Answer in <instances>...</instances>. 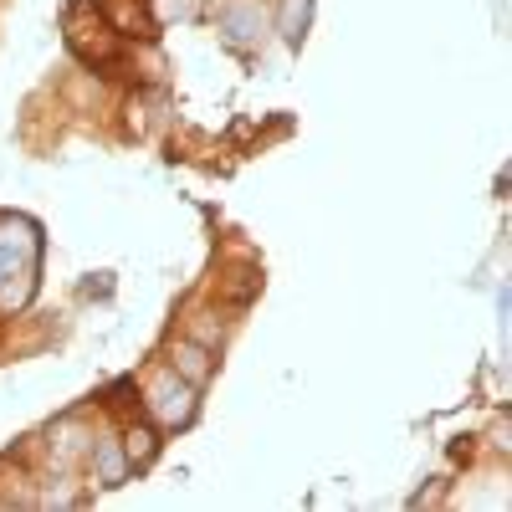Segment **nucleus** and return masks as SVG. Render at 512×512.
<instances>
[{"label":"nucleus","mask_w":512,"mask_h":512,"mask_svg":"<svg viewBox=\"0 0 512 512\" xmlns=\"http://www.w3.org/2000/svg\"><path fill=\"white\" fill-rule=\"evenodd\" d=\"M41 236L21 216H0V308H21L36 282Z\"/></svg>","instance_id":"1"},{"label":"nucleus","mask_w":512,"mask_h":512,"mask_svg":"<svg viewBox=\"0 0 512 512\" xmlns=\"http://www.w3.org/2000/svg\"><path fill=\"white\" fill-rule=\"evenodd\" d=\"M149 415H154L159 425H185V420L195 415V384L180 379L175 369L154 374V379H149Z\"/></svg>","instance_id":"2"},{"label":"nucleus","mask_w":512,"mask_h":512,"mask_svg":"<svg viewBox=\"0 0 512 512\" xmlns=\"http://www.w3.org/2000/svg\"><path fill=\"white\" fill-rule=\"evenodd\" d=\"M262 31H267V16H262V6H251V0H241V6H231L226 16H221V36H226V47H256L262 41Z\"/></svg>","instance_id":"3"},{"label":"nucleus","mask_w":512,"mask_h":512,"mask_svg":"<svg viewBox=\"0 0 512 512\" xmlns=\"http://www.w3.org/2000/svg\"><path fill=\"white\" fill-rule=\"evenodd\" d=\"M67 36H72V47L88 57V62H108V57L118 52V36H113L103 21H93V16H77Z\"/></svg>","instance_id":"4"},{"label":"nucleus","mask_w":512,"mask_h":512,"mask_svg":"<svg viewBox=\"0 0 512 512\" xmlns=\"http://www.w3.org/2000/svg\"><path fill=\"white\" fill-rule=\"evenodd\" d=\"M88 461H93V477H98L103 487H123V477H128V456H123L118 436H98V441L88 446Z\"/></svg>","instance_id":"5"},{"label":"nucleus","mask_w":512,"mask_h":512,"mask_svg":"<svg viewBox=\"0 0 512 512\" xmlns=\"http://www.w3.org/2000/svg\"><path fill=\"white\" fill-rule=\"evenodd\" d=\"M169 359H175L169 369H175L180 379H190L195 390H200V384H205L210 374H216V359H210V349H205V344H195V338H180V344L169 349Z\"/></svg>","instance_id":"6"},{"label":"nucleus","mask_w":512,"mask_h":512,"mask_svg":"<svg viewBox=\"0 0 512 512\" xmlns=\"http://www.w3.org/2000/svg\"><path fill=\"white\" fill-rule=\"evenodd\" d=\"M308 21H313V0H282L277 6V31L287 47H297V41L308 36Z\"/></svg>","instance_id":"7"},{"label":"nucleus","mask_w":512,"mask_h":512,"mask_svg":"<svg viewBox=\"0 0 512 512\" xmlns=\"http://www.w3.org/2000/svg\"><path fill=\"white\" fill-rule=\"evenodd\" d=\"M118 446L128 456V472H134V466H149L159 456V431H154V425H128V436Z\"/></svg>","instance_id":"8"},{"label":"nucleus","mask_w":512,"mask_h":512,"mask_svg":"<svg viewBox=\"0 0 512 512\" xmlns=\"http://www.w3.org/2000/svg\"><path fill=\"white\" fill-rule=\"evenodd\" d=\"M77 436H82V420H62L57 431H52V461H62V466H67L72 456H82V451H88V446H82Z\"/></svg>","instance_id":"9"},{"label":"nucleus","mask_w":512,"mask_h":512,"mask_svg":"<svg viewBox=\"0 0 512 512\" xmlns=\"http://www.w3.org/2000/svg\"><path fill=\"white\" fill-rule=\"evenodd\" d=\"M154 11L169 21V16H190L195 11V0H154Z\"/></svg>","instance_id":"10"}]
</instances>
